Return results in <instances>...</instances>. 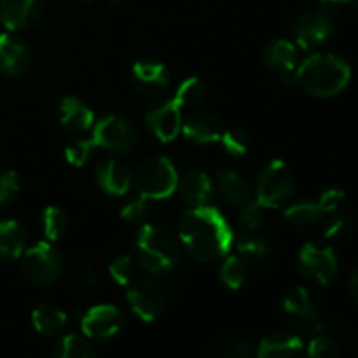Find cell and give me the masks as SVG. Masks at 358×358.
<instances>
[{"label": "cell", "instance_id": "6da1fadb", "mask_svg": "<svg viewBox=\"0 0 358 358\" xmlns=\"http://www.w3.org/2000/svg\"><path fill=\"white\" fill-rule=\"evenodd\" d=\"M182 245L201 262H213L231 250L234 234L227 220L217 208L208 205L189 210L178 231Z\"/></svg>", "mask_w": 358, "mask_h": 358}, {"label": "cell", "instance_id": "7a4b0ae2", "mask_svg": "<svg viewBox=\"0 0 358 358\" xmlns=\"http://www.w3.org/2000/svg\"><path fill=\"white\" fill-rule=\"evenodd\" d=\"M352 69L345 58L332 52H315L299 63L296 84L315 98H332L348 87Z\"/></svg>", "mask_w": 358, "mask_h": 358}, {"label": "cell", "instance_id": "3957f363", "mask_svg": "<svg viewBox=\"0 0 358 358\" xmlns=\"http://www.w3.org/2000/svg\"><path fill=\"white\" fill-rule=\"evenodd\" d=\"M136 262L149 275H163L180 262V243L168 227L143 224L136 236Z\"/></svg>", "mask_w": 358, "mask_h": 358}, {"label": "cell", "instance_id": "277c9868", "mask_svg": "<svg viewBox=\"0 0 358 358\" xmlns=\"http://www.w3.org/2000/svg\"><path fill=\"white\" fill-rule=\"evenodd\" d=\"M283 315L290 332L297 336H315L324 329V311L304 287H296L287 292Z\"/></svg>", "mask_w": 358, "mask_h": 358}, {"label": "cell", "instance_id": "5b68a950", "mask_svg": "<svg viewBox=\"0 0 358 358\" xmlns=\"http://www.w3.org/2000/svg\"><path fill=\"white\" fill-rule=\"evenodd\" d=\"M296 178L283 161L275 159L266 164L255 180V199L266 208H280L292 199Z\"/></svg>", "mask_w": 358, "mask_h": 358}, {"label": "cell", "instance_id": "8992f818", "mask_svg": "<svg viewBox=\"0 0 358 358\" xmlns=\"http://www.w3.org/2000/svg\"><path fill=\"white\" fill-rule=\"evenodd\" d=\"M133 182L142 198L164 199L177 191L178 173L168 157L156 156L136 170Z\"/></svg>", "mask_w": 358, "mask_h": 358}, {"label": "cell", "instance_id": "52a82bcc", "mask_svg": "<svg viewBox=\"0 0 358 358\" xmlns=\"http://www.w3.org/2000/svg\"><path fill=\"white\" fill-rule=\"evenodd\" d=\"M24 278L34 285H52L63 273V257L51 241H38L21 255Z\"/></svg>", "mask_w": 358, "mask_h": 358}, {"label": "cell", "instance_id": "ba28073f", "mask_svg": "<svg viewBox=\"0 0 358 358\" xmlns=\"http://www.w3.org/2000/svg\"><path fill=\"white\" fill-rule=\"evenodd\" d=\"M94 145L108 150L115 156L129 154L138 145V129L131 119L124 115H105L93 124Z\"/></svg>", "mask_w": 358, "mask_h": 358}, {"label": "cell", "instance_id": "9c48e42d", "mask_svg": "<svg viewBox=\"0 0 358 358\" xmlns=\"http://www.w3.org/2000/svg\"><path fill=\"white\" fill-rule=\"evenodd\" d=\"M339 28V21L336 16L324 13L317 7L313 10L301 13L294 17L290 30L294 35V44L304 51L320 48L322 44L331 41Z\"/></svg>", "mask_w": 358, "mask_h": 358}, {"label": "cell", "instance_id": "30bf717a", "mask_svg": "<svg viewBox=\"0 0 358 358\" xmlns=\"http://www.w3.org/2000/svg\"><path fill=\"white\" fill-rule=\"evenodd\" d=\"M299 271L308 282L327 287L339 273V259L334 248L324 243H306L297 257Z\"/></svg>", "mask_w": 358, "mask_h": 358}, {"label": "cell", "instance_id": "8fae6325", "mask_svg": "<svg viewBox=\"0 0 358 358\" xmlns=\"http://www.w3.org/2000/svg\"><path fill=\"white\" fill-rule=\"evenodd\" d=\"M126 299L133 313L143 322H154L166 310L164 290L154 280H135L126 290Z\"/></svg>", "mask_w": 358, "mask_h": 358}, {"label": "cell", "instance_id": "7c38bea8", "mask_svg": "<svg viewBox=\"0 0 358 358\" xmlns=\"http://www.w3.org/2000/svg\"><path fill=\"white\" fill-rule=\"evenodd\" d=\"M182 107L177 101L171 100H156L147 107L145 124L149 131L156 136L159 142H173L182 131Z\"/></svg>", "mask_w": 358, "mask_h": 358}, {"label": "cell", "instance_id": "4fadbf2b", "mask_svg": "<svg viewBox=\"0 0 358 358\" xmlns=\"http://www.w3.org/2000/svg\"><path fill=\"white\" fill-rule=\"evenodd\" d=\"M122 325H124V317L114 304H98L90 308L80 318L83 334L90 341H108L119 334Z\"/></svg>", "mask_w": 358, "mask_h": 358}, {"label": "cell", "instance_id": "5bb4252c", "mask_svg": "<svg viewBox=\"0 0 358 358\" xmlns=\"http://www.w3.org/2000/svg\"><path fill=\"white\" fill-rule=\"evenodd\" d=\"M45 0H0V24L9 31H23L42 20Z\"/></svg>", "mask_w": 358, "mask_h": 358}, {"label": "cell", "instance_id": "9a60e30c", "mask_svg": "<svg viewBox=\"0 0 358 358\" xmlns=\"http://www.w3.org/2000/svg\"><path fill=\"white\" fill-rule=\"evenodd\" d=\"M131 83L140 93L156 96L170 84V72L168 66L157 59H140L131 69Z\"/></svg>", "mask_w": 358, "mask_h": 358}, {"label": "cell", "instance_id": "2e32d148", "mask_svg": "<svg viewBox=\"0 0 358 358\" xmlns=\"http://www.w3.org/2000/svg\"><path fill=\"white\" fill-rule=\"evenodd\" d=\"M31 63V51L20 37L0 34V76L17 77L28 70Z\"/></svg>", "mask_w": 358, "mask_h": 358}, {"label": "cell", "instance_id": "e0dca14e", "mask_svg": "<svg viewBox=\"0 0 358 358\" xmlns=\"http://www.w3.org/2000/svg\"><path fill=\"white\" fill-rule=\"evenodd\" d=\"M182 133L191 142L205 145V143L220 142L224 133V124L219 115L208 110H194L182 122Z\"/></svg>", "mask_w": 358, "mask_h": 358}, {"label": "cell", "instance_id": "ac0fdd59", "mask_svg": "<svg viewBox=\"0 0 358 358\" xmlns=\"http://www.w3.org/2000/svg\"><path fill=\"white\" fill-rule=\"evenodd\" d=\"M262 59H264L266 66L278 73L282 79L292 77L296 76V70L299 66V48L285 38H275L264 45Z\"/></svg>", "mask_w": 358, "mask_h": 358}, {"label": "cell", "instance_id": "d6986e66", "mask_svg": "<svg viewBox=\"0 0 358 358\" xmlns=\"http://www.w3.org/2000/svg\"><path fill=\"white\" fill-rule=\"evenodd\" d=\"M94 180L105 194L121 198L131 189L133 173L121 161L108 159L98 164L94 170Z\"/></svg>", "mask_w": 358, "mask_h": 358}, {"label": "cell", "instance_id": "ffe728a7", "mask_svg": "<svg viewBox=\"0 0 358 358\" xmlns=\"http://www.w3.org/2000/svg\"><path fill=\"white\" fill-rule=\"evenodd\" d=\"M255 358H308V352L301 336L276 332L262 339L255 350Z\"/></svg>", "mask_w": 358, "mask_h": 358}, {"label": "cell", "instance_id": "44dd1931", "mask_svg": "<svg viewBox=\"0 0 358 358\" xmlns=\"http://www.w3.org/2000/svg\"><path fill=\"white\" fill-rule=\"evenodd\" d=\"M58 121L66 131L86 133L93 128L94 114L86 101L77 96H65L58 105Z\"/></svg>", "mask_w": 358, "mask_h": 358}, {"label": "cell", "instance_id": "7402d4cb", "mask_svg": "<svg viewBox=\"0 0 358 358\" xmlns=\"http://www.w3.org/2000/svg\"><path fill=\"white\" fill-rule=\"evenodd\" d=\"M213 187L220 198L231 206H243L252 199V185L247 178L233 170H219L215 173Z\"/></svg>", "mask_w": 358, "mask_h": 358}, {"label": "cell", "instance_id": "603a6c76", "mask_svg": "<svg viewBox=\"0 0 358 358\" xmlns=\"http://www.w3.org/2000/svg\"><path fill=\"white\" fill-rule=\"evenodd\" d=\"M177 189L185 205L194 208V206H203L208 203L213 192V182L205 171L189 170L187 173L182 175V178H178Z\"/></svg>", "mask_w": 358, "mask_h": 358}, {"label": "cell", "instance_id": "cb8c5ba5", "mask_svg": "<svg viewBox=\"0 0 358 358\" xmlns=\"http://www.w3.org/2000/svg\"><path fill=\"white\" fill-rule=\"evenodd\" d=\"M27 248V227L20 220H0V262L20 259Z\"/></svg>", "mask_w": 358, "mask_h": 358}, {"label": "cell", "instance_id": "d4e9b609", "mask_svg": "<svg viewBox=\"0 0 358 358\" xmlns=\"http://www.w3.org/2000/svg\"><path fill=\"white\" fill-rule=\"evenodd\" d=\"M31 324L41 336L45 338H58L69 327V317L62 308L55 304H42L35 308L31 313Z\"/></svg>", "mask_w": 358, "mask_h": 358}, {"label": "cell", "instance_id": "484cf974", "mask_svg": "<svg viewBox=\"0 0 358 358\" xmlns=\"http://www.w3.org/2000/svg\"><path fill=\"white\" fill-rule=\"evenodd\" d=\"M324 210L320 208L318 201H297L294 205L287 206L285 219L294 229L303 231V233H310V231L318 229L324 222Z\"/></svg>", "mask_w": 358, "mask_h": 358}, {"label": "cell", "instance_id": "4316f807", "mask_svg": "<svg viewBox=\"0 0 358 358\" xmlns=\"http://www.w3.org/2000/svg\"><path fill=\"white\" fill-rule=\"evenodd\" d=\"M236 255L247 262L248 268L262 269L271 259V248L264 238L247 233L236 240Z\"/></svg>", "mask_w": 358, "mask_h": 358}, {"label": "cell", "instance_id": "83f0119b", "mask_svg": "<svg viewBox=\"0 0 358 358\" xmlns=\"http://www.w3.org/2000/svg\"><path fill=\"white\" fill-rule=\"evenodd\" d=\"M52 358H96V352L84 334H66L52 348Z\"/></svg>", "mask_w": 358, "mask_h": 358}, {"label": "cell", "instance_id": "f1b7e54d", "mask_svg": "<svg viewBox=\"0 0 358 358\" xmlns=\"http://www.w3.org/2000/svg\"><path fill=\"white\" fill-rule=\"evenodd\" d=\"M320 227L324 229V236L329 241H343L352 234L353 219L348 212L339 208L336 212L325 213L324 222H322Z\"/></svg>", "mask_w": 358, "mask_h": 358}, {"label": "cell", "instance_id": "f546056e", "mask_svg": "<svg viewBox=\"0 0 358 358\" xmlns=\"http://www.w3.org/2000/svg\"><path fill=\"white\" fill-rule=\"evenodd\" d=\"M41 227L45 240H59L69 231V213L59 206H48L41 215Z\"/></svg>", "mask_w": 358, "mask_h": 358}, {"label": "cell", "instance_id": "4dcf8cb0", "mask_svg": "<svg viewBox=\"0 0 358 358\" xmlns=\"http://www.w3.org/2000/svg\"><path fill=\"white\" fill-rule=\"evenodd\" d=\"M248 271H250V268H248V264L240 255H229L222 262V266H220L219 276L224 285L233 290H238L247 283Z\"/></svg>", "mask_w": 358, "mask_h": 358}, {"label": "cell", "instance_id": "1f68e13d", "mask_svg": "<svg viewBox=\"0 0 358 358\" xmlns=\"http://www.w3.org/2000/svg\"><path fill=\"white\" fill-rule=\"evenodd\" d=\"M206 98V86L198 79V77H189L184 79L177 87L173 100L177 101L180 107H198L203 103Z\"/></svg>", "mask_w": 358, "mask_h": 358}, {"label": "cell", "instance_id": "d6a6232c", "mask_svg": "<svg viewBox=\"0 0 358 358\" xmlns=\"http://www.w3.org/2000/svg\"><path fill=\"white\" fill-rule=\"evenodd\" d=\"M138 268L140 266L135 257H131V255H117V257L110 262L108 273H110L112 280H114L117 285L128 287L136 280Z\"/></svg>", "mask_w": 358, "mask_h": 358}, {"label": "cell", "instance_id": "836d02e7", "mask_svg": "<svg viewBox=\"0 0 358 358\" xmlns=\"http://www.w3.org/2000/svg\"><path fill=\"white\" fill-rule=\"evenodd\" d=\"M266 217H268V208L261 205L257 199L245 203L243 206H240V213H238V220L247 233L261 229L266 222Z\"/></svg>", "mask_w": 358, "mask_h": 358}, {"label": "cell", "instance_id": "e575fe53", "mask_svg": "<svg viewBox=\"0 0 358 358\" xmlns=\"http://www.w3.org/2000/svg\"><path fill=\"white\" fill-rule=\"evenodd\" d=\"M93 140H84V138H76L65 147V157L72 166H84L87 161L93 156Z\"/></svg>", "mask_w": 358, "mask_h": 358}, {"label": "cell", "instance_id": "d590c367", "mask_svg": "<svg viewBox=\"0 0 358 358\" xmlns=\"http://www.w3.org/2000/svg\"><path fill=\"white\" fill-rule=\"evenodd\" d=\"M220 142H222L224 149L231 156H243V154H247L248 147H250V138L241 128L224 129Z\"/></svg>", "mask_w": 358, "mask_h": 358}, {"label": "cell", "instance_id": "8d00e7d4", "mask_svg": "<svg viewBox=\"0 0 358 358\" xmlns=\"http://www.w3.org/2000/svg\"><path fill=\"white\" fill-rule=\"evenodd\" d=\"M308 357L310 358H339V345L334 339L327 338V336L315 334L310 345L306 346Z\"/></svg>", "mask_w": 358, "mask_h": 358}, {"label": "cell", "instance_id": "74e56055", "mask_svg": "<svg viewBox=\"0 0 358 358\" xmlns=\"http://www.w3.org/2000/svg\"><path fill=\"white\" fill-rule=\"evenodd\" d=\"M20 175L14 170H0V208L14 201L20 194Z\"/></svg>", "mask_w": 358, "mask_h": 358}, {"label": "cell", "instance_id": "f35d334b", "mask_svg": "<svg viewBox=\"0 0 358 358\" xmlns=\"http://www.w3.org/2000/svg\"><path fill=\"white\" fill-rule=\"evenodd\" d=\"M149 215L150 208L147 205V198H142V196L138 199H133V201L126 203L121 208L122 220H126L128 224H145Z\"/></svg>", "mask_w": 358, "mask_h": 358}, {"label": "cell", "instance_id": "ab89813d", "mask_svg": "<svg viewBox=\"0 0 358 358\" xmlns=\"http://www.w3.org/2000/svg\"><path fill=\"white\" fill-rule=\"evenodd\" d=\"M219 358H255V348L247 339H233L224 343L217 353Z\"/></svg>", "mask_w": 358, "mask_h": 358}, {"label": "cell", "instance_id": "60d3db41", "mask_svg": "<svg viewBox=\"0 0 358 358\" xmlns=\"http://www.w3.org/2000/svg\"><path fill=\"white\" fill-rule=\"evenodd\" d=\"M346 201V194L341 189H327V191L322 192L320 199H318V205L324 210V213L336 212V210L343 208Z\"/></svg>", "mask_w": 358, "mask_h": 358}, {"label": "cell", "instance_id": "b9f144b4", "mask_svg": "<svg viewBox=\"0 0 358 358\" xmlns=\"http://www.w3.org/2000/svg\"><path fill=\"white\" fill-rule=\"evenodd\" d=\"M346 6H348V0H320L318 2V9L336 17L343 13Z\"/></svg>", "mask_w": 358, "mask_h": 358}, {"label": "cell", "instance_id": "7bdbcfd3", "mask_svg": "<svg viewBox=\"0 0 358 358\" xmlns=\"http://www.w3.org/2000/svg\"><path fill=\"white\" fill-rule=\"evenodd\" d=\"M348 287H350V294L353 296V299L358 303V266L352 271L348 280Z\"/></svg>", "mask_w": 358, "mask_h": 358}, {"label": "cell", "instance_id": "ee69618b", "mask_svg": "<svg viewBox=\"0 0 358 358\" xmlns=\"http://www.w3.org/2000/svg\"><path fill=\"white\" fill-rule=\"evenodd\" d=\"M107 3L110 7H119L122 3V0H107Z\"/></svg>", "mask_w": 358, "mask_h": 358}, {"label": "cell", "instance_id": "f6af8a7d", "mask_svg": "<svg viewBox=\"0 0 358 358\" xmlns=\"http://www.w3.org/2000/svg\"><path fill=\"white\" fill-rule=\"evenodd\" d=\"M348 3H350V6L357 7V9H358V0H348Z\"/></svg>", "mask_w": 358, "mask_h": 358}, {"label": "cell", "instance_id": "bcb514c9", "mask_svg": "<svg viewBox=\"0 0 358 358\" xmlns=\"http://www.w3.org/2000/svg\"><path fill=\"white\" fill-rule=\"evenodd\" d=\"M73 2H77V3H91V2H93V0H73Z\"/></svg>", "mask_w": 358, "mask_h": 358}]
</instances>
